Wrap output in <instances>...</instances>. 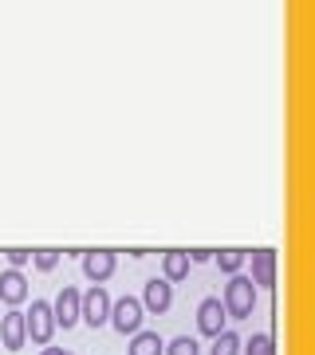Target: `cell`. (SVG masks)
Listing matches in <instances>:
<instances>
[{
    "label": "cell",
    "instance_id": "6da1fadb",
    "mask_svg": "<svg viewBox=\"0 0 315 355\" xmlns=\"http://www.w3.org/2000/svg\"><path fill=\"white\" fill-rule=\"evenodd\" d=\"M221 308H225V316L233 320H249L256 312V284L249 277H228L225 292H221Z\"/></svg>",
    "mask_w": 315,
    "mask_h": 355
},
{
    "label": "cell",
    "instance_id": "7a4b0ae2",
    "mask_svg": "<svg viewBox=\"0 0 315 355\" xmlns=\"http://www.w3.org/2000/svg\"><path fill=\"white\" fill-rule=\"evenodd\" d=\"M111 316V292L102 284H91L87 292H79V324L87 328H102Z\"/></svg>",
    "mask_w": 315,
    "mask_h": 355
},
{
    "label": "cell",
    "instance_id": "3957f363",
    "mask_svg": "<svg viewBox=\"0 0 315 355\" xmlns=\"http://www.w3.org/2000/svg\"><path fill=\"white\" fill-rule=\"evenodd\" d=\"M142 304L134 300V296H123V300H111V316H107V324H111L118 336H134V331H142Z\"/></svg>",
    "mask_w": 315,
    "mask_h": 355
},
{
    "label": "cell",
    "instance_id": "277c9868",
    "mask_svg": "<svg viewBox=\"0 0 315 355\" xmlns=\"http://www.w3.org/2000/svg\"><path fill=\"white\" fill-rule=\"evenodd\" d=\"M24 328H28V340L32 343H44L48 347L51 336H55V316H51L48 300H32V308L24 312Z\"/></svg>",
    "mask_w": 315,
    "mask_h": 355
},
{
    "label": "cell",
    "instance_id": "5b68a950",
    "mask_svg": "<svg viewBox=\"0 0 315 355\" xmlns=\"http://www.w3.org/2000/svg\"><path fill=\"white\" fill-rule=\"evenodd\" d=\"M142 312H154V316H162V312H170V304H174V288H170V280H146V288H142Z\"/></svg>",
    "mask_w": 315,
    "mask_h": 355
},
{
    "label": "cell",
    "instance_id": "8992f818",
    "mask_svg": "<svg viewBox=\"0 0 315 355\" xmlns=\"http://www.w3.org/2000/svg\"><path fill=\"white\" fill-rule=\"evenodd\" d=\"M225 308H221V300L217 296H209V300H201L197 304V331L201 336H209V340H217L221 331H225Z\"/></svg>",
    "mask_w": 315,
    "mask_h": 355
},
{
    "label": "cell",
    "instance_id": "52a82bcc",
    "mask_svg": "<svg viewBox=\"0 0 315 355\" xmlns=\"http://www.w3.org/2000/svg\"><path fill=\"white\" fill-rule=\"evenodd\" d=\"M249 261H252V284L256 288H276V253L272 249H256V253H249Z\"/></svg>",
    "mask_w": 315,
    "mask_h": 355
},
{
    "label": "cell",
    "instance_id": "ba28073f",
    "mask_svg": "<svg viewBox=\"0 0 315 355\" xmlns=\"http://www.w3.org/2000/svg\"><path fill=\"white\" fill-rule=\"evenodd\" d=\"M51 316H55V328H79V288H63L51 304Z\"/></svg>",
    "mask_w": 315,
    "mask_h": 355
},
{
    "label": "cell",
    "instance_id": "9c48e42d",
    "mask_svg": "<svg viewBox=\"0 0 315 355\" xmlns=\"http://www.w3.org/2000/svg\"><path fill=\"white\" fill-rule=\"evenodd\" d=\"M0 343L8 347V352H20L28 343V328H24V312H4V320H0Z\"/></svg>",
    "mask_w": 315,
    "mask_h": 355
},
{
    "label": "cell",
    "instance_id": "30bf717a",
    "mask_svg": "<svg viewBox=\"0 0 315 355\" xmlns=\"http://www.w3.org/2000/svg\"><path fill=\"white\" fill-rule=\"evenodd\" d=\"M83 272L91 277V284H102V280H111L118 272V257L114 253H83Z\"/></svg>",
    "mask_w": 315,
    "mask_h": 355
},
{
    "label": "cell",
    "instance_id": "8fae6325",
    "mask_svg": "<svg viewBox=\"0 0 315 355\" xmlns=\"http://www.w3.org/2000/svg\"><path fill=\"white\" fill-rule=\"evenodd\" d=\"M0 300L8 308H20L28 300V280L20 268H8V272H0Z\"/></svg>",
    "mask_w": 315,
    "mask_h": 355
},
{
    "label": "cell",
    "instance_id": "7c38bea8",
    "mask_svg": "<svg viewBox=\"0 0 315 355\" xmlns=\"http://www.w3.org/2000/svg\"><path fill=\"white\" fill-rule=\"evenodd\" d=\"M162 352H165V340L158 336V331H134L126 355H162Z\"/></svg>",
    "mask_w": 315,
    "mask_h": 355
},
{
    "label": "cell",
    "instance_id": "4fadbf2b",
    "mask_svg": "<svg viewBox=\"0 0 315 355\" xmlns=\"http://www.w3.org/2000/svg\"><path fill=\"white\" fill-rule=\"evenodd\" d=\"M189 265H193L189 253H165L162 257V272H165L162 280H170V284H174V280H186L189 277Z\"/></svg>",
    "mask_w": 315,
    "mask_h": 355
},
{
    "label": "cell",
    "instance_id": "5bb4252c",
    "mask_svg": "<svg viewBox=\"0 0 315 355\" xmlns=\"http://www.w3.org/2000/svg\"><path fill=\"white\" fill-rule=\"evenodd\" d=\"M213 261H217V268H221V272H228V277H237V272H240V265L249 261V253H244V249H221V253H213Z\"/></svg>",
    "mask_w": 315,
    "mask_h": 355
},
{
    "label": "cell",
    "instance_id": "9a60e30c",
    "mask_svg": "<svg viewBox=\"0 0 315 355\" xmlns=\"http://www.w3.org/2000/svg\"><path fill=\"white\" fill-rule=\"evenodd\" d=\"M244 355H276V340H272L268 331H256V336H249V343H244Z\"/></svg>",
    "mask_w": 315,
    "mask_h": 355
},
{
    "label": "cell",
    "instance_id": "2e32d148",
    "mask_svg": "<svg viewBox=\"0 0 315 355\" xmlns=\"http://www.w3.org/2000/svg\"><path fill=\"white\" fill-rule=\"evenodd\" d=\"M237 352H240V336L225 328V331L213 340V352H209V355H237Z\"/></svg>",
    "mask_w": 315,
    "mask_h": 355
},
{
    "label": "cell",
    "instance_id": "e0dca14e",
    "mask_svg": "<svg viewBox=\"0 0 315 355\" xmlns=\"http://www.w3.org/2000/svg\"><path fill=\"white\" fill-rule=\"evenodd\" d=\"M162 355H201V352H197V340H193V336H177V340L165 343Z\"/></svg>",
    "mask_w": 315,
    "mask_h": 355
},
{
    "label": "cell",
    "instance_id": "ac0fdd59",
    "mask_svg": "<svg viewBox=\"0 0 315 355\" xmlns=\"http://www.w3.org/2000/svg\"><path fill=\"white\" fill-rule=\"evenodd\" d=\"M63 257L55 253V249H39V253H32V265L39 268V272H55V265H60Z\"/></svg>",
    "mask_w": 315,
    "mask_h": 355
},
{
    "label": "cell",
    "instance_id": "d6986e66",
    "mask_svg": "<svg viewBox=\"0 0 315 355\" xmlns=\"http://www.w3.org/2000/svg\"><path fill=\"white\" fill-rule=\"evenodd\" d=\"M8 261H12V268H24L28 261H32V253H28V249H12V253H8Z\"/></svg>",
    "mask_w": 315,
    "mask_h": 355
},
{
    "label": "cell",
    "instance_id": "ffe728a7",
    "mask_svg": "<svg viewBox=\"0 0 315 355\" xmlns=\"http://www.w3.org/2000/svg\"><path fill=\"white\" fill-rule=\"evenodd\" d=\"M39 355H63V347H44Z\"/></svg>",
    "mask_w": 315,
    "mask_h": 355
},
{
    "label": "cell",
    "instance_id": "44dd1931",
    "mask_svg": "<svg viewBox=\"0 0 315 355\" xmlns=\"http://www.w3.org/2000/svg\"><path fill=\"white\" fill-rule=\"evenodd\" d=\"M63 355H75V352H63Z\"/></svg>",
    "mask_w": 315,
    "mask_h": 355
}]
</instances>
